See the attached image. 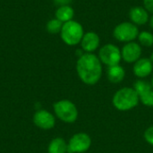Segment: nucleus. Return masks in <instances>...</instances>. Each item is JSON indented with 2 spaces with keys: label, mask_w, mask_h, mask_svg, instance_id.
<instances>
[{
  "label": "nucleus",
  "mask_w": 153,
  "mask_h": 153,
  "mask_svg": "<svg viewBox=\"0 0 153 153\" xmlns=\"http://www.w3.org/2000/svg\"><path fill=\"white\" fill-rule=\"evenodd\" d=\"M100 58L94 53H84L78 57L76 72L80 80L87 85L97 84L102 76L103 67Z\"/></svg>",
  "instance_id": "nucleus-1"
},
{
  "label": "nucleus",
  "mask_w": 153,
  "mask_h": 153,
  "mask_svg": "<svg viewBox=\"0 0 153 153\" xmlns=\"http://www.w3.org/2000/svg\"><path fill=\"white\" fill-rule=\"evenodd\" d=\"M149 58H150V60L152 61V63L153 64V52H152V54H151V56H150Z\"/></svg>",
  "instance_id": "nucleus-24"
},
{
  "label": "nucleus",
  "mask_w": 153,
  "mask_h": 153,
  "mask_svg": "<svg viewBox=\"0 0 153 153\" xmlns=\"http://www.w3.org/2000/svg\"><path fill=\"white\" fill-rule=\"evenodd\" d=\"M62 26H63L62 22H60L56 18H53L47 22L46 30L48 32H49L51 34H56V33H60Z\"/></svg>",
  "instance_id": "nucleus-18"
},
{
  "label": "nucleus",
  "mask_w": 153,
  "mask_h": 153,
  "mask_svg": "<svg viewBox=\"0 0 153 153\" xmlns=\"http://www.w3.org/2000/svg\"><path fill=\"white\" fill-rule=\"evenodd\" d=\"M139 100L143 105L149 108H153V89L139 95Z\"/></svg>",
  "instance_id": "nucleus-19"
},
{
  "label": "nucleus",
  "mask_w": 153,
  "mask_h": 153,
  "mask_svg": "<svg viewBox=\"0 0 153 153\" xmlns=\"http://www.w3.org/2000/svg\"><path fill=\"white\" fill-rule=\"evenodd\" d=\"M84 33L85 32L82 25L77 21L72 20L63 23L59 34L65 44L70 47H74L81 43Z\"/></svg>",
  "instance_id": "nucleus-3"
},
{
  "label": "nucleus",
  "mask_w": 153,
  "mask_h": 153,
  "mask_svg": "<svg viewBox=\"0 0 153 153\" xmlns=\"http://www.w3.org/2000/svg\"><path fill=\"white\" fill-rule=\"evenodd\" d=\"M91 146V136L83 132L74 134L67 143L68 153H85Z\"/></svg>",
  "instance_id": "nucleus-7"
},
{
  "label": "nucleus",
  "mask_w": 153,
  "mask_h": 153,
  "mask_svg": "<svg viewBox=\"0 0 153 153\" xmlns=\"http://www.w3.org/2000/svg\"><path fill=\"white\" fill-rule=\"evenodd\" d=\"M143 138L150 145L153 146V126H149L145 130V132L143 134Z\"/></svg>",
  "instance_id": "nucleus-20"
},
{
  "label": "nucleus",
  "mask_w": 153,
  "mask_h": 153,
  "mask_svg": "<svg viewBox=\"0 0 153 153\" xmlns=\"http://www.w3.org/2000/svg\"><path fill=\"white\" fill-rule=\"evenodd\" d=\"M74 10L70 4L58 6L55 12V18L62 22L63 23L74 20Z\"/></svg>",
  "instance_id": "nucleus-14"
},
{
  "label": "nucleus",
  "mask_w": 153,
  "mask_h": 153,
  "mask_svg": "<svg viewBox=\"0 0 153 153\" xmlns=\"http://www.w3.org/2000/svg\"><path fill=\"white\" fill-rule=\"evenodd\" d=\"M129 20L131 22L135 24L136 26H143L149 22L150 20V13L143 7L135 5L133 6L128 13Z\"/></svg>",
  "instance_id": "nucleus-11"
},
{
  "label": "nucleus",
  "mask_w": 153,
  "mask_h": 153,
  "mask_svg": "<svg viewBox=\"0 0 153 153\" xmlns=\"http://www.w3.org/2000/svg\"><path fill=\"white\" fill-rule=\"evenodd\" d=\"M139 102V96L133 87H123L117 90L112 98L114 108L122 112L134 109L138 106Z\"/></svg>",
  "instance_id": "nucleus-2"
},
{
  "label": "nucleus",
  "mask_w": 153,
  "mask_h": 153,
  "mask_svg": "<svg viewBox=\"0 0 153 153\" xmlns=\"http://www.w3.org/2000/svg\"><path fill=\"white\" fill-rule=\"evenodd\" d=\"M126 77V70L120 65L108 66L107 69V78L109 82L117 84L124 81Z\"/></svg>",
  "instance_id": "nucleus-13"
},
{
  "label": "nucleus",
  "mask_w": 153,
  "mask_h": 153,
  "mask_svg": "<svg viewBox=\"0 0 153 153\" xmlns=\"http://www.w3.org/2000/svg\"><path fill=\"white\" fill-rule=\"evenodd\" d=\"M80 45L84 53H94L100 48V38L99 34L94 31L85 32Z\"/></svg>",
  "instance_id": "nucleus-10"
},
{
  "label": "nucleus",
  "mask_w": 153,
  "mask_h": 153,
  "mask_svg": "<svg viewBox=\"0 0 153 153\" xmlns=\"http://www.w3.org/2000/svg\"><path fill=\"white\" fill-rule=\"evenodd\" d=\"M53 2L55 3V4L61 6V5H66V4H70L72 0H53Z\"/></svg>",
  "instance_id": "nucleus-22"
},
{
  "label": "nucleus",
  "mask_w": 153,
  "mask_h": 153,
  "mask_svg": "<svg viewBox=\"0 0 153 153\" xmlns=\"http://www.w3.org/2000/svg\"><path fill=\"white\" fill-rule=\"evenodd\" d=\"M133 72L138 79H144L153 73V64L150 58L141 57L134 64Z\"/></svg>",
  "instance_id": "nucleus-12"
},
{
  "label": "nucleus",
  "mask_w": 153,
  "mask_h": 153,
  "mask_svg": "<svg viewBox=\"0 0 153 153\" xmlns=\"http://www.w3.org/2000/svg\"><path fill=\"white\" fill-rule=\"evenodd\" d=\"M137 42L146 48H151L153 46V33L149 30H143L139 32L137 37Z\"/></svg>",
  "instance_id": "nucleus-16"
},
{
  "label": "nucleus",
  "mask_w": 153,
  "mask_h": 153,
  "mask_svg": "<svg viewBox=\"0 0 153 153\" xmlns=\"http://www.w3.org/2000/svg\"><path fill=\"white\" fill-rule=\"evenodd\" d=\"M149 25L151 27V29L153 30V14H152V16H150V20H149Z\"/></svg>",
  "instance_id": "nucleus-23"
},
{
  "label": "nucleus",
  "mask_w": 153,
  "mask_h": 153,
  "mask_svg": "<svg viewBox=\"0 0 153 153\" xmlns=\"http://www.w3.org/2000/svg\"><path fill=\"white\" fill-rule=\"evenodd\" d=\"M134 91L137 92L138 96L144 93L145 91L152 89L151 82H148L144 79H138L137 81H135V82L134 83Z\"/></svg>",
  "instance_id": "nucleus-17"
},
{
  "label": "nucleus",
  "mask_w": 153,
  "mask_h": 153,
  "mask_svg": "<svg viewBox=\"0 0 153 153\" xmlns=\"http://www.w3.org/2000/svg\"><path fill=\"white\" fill-rule=\"evenodd\" d=\"M98 57L100 58L102 65L106 66H112L116 65H120L122 60L121 49L115 44L108 43L100 48Z\"/></svg>",
  "instance_id": "nucleus-6"
},
{
  "label": "nucleus",
  "mask_w": 153,
  "mask_h": 153,
  "mask_svg": "<svg viewBox=\"0 0 153 153\" xmlns=\"http://www.w3.org/2000/svg\"><path fill=\"white\" fill-rule=\"evenodd\" d=\"M143 4L150 13L153 14V0H143Z\"/></svg>",
  "instance_id": "nucleus-21"
},
{
  "label": "nucleus",
  "mask_w": 153,
  "mask_h": 153,
  "mask_svg": "<svg viewBox=\"0 0 153 153\" xmlns=\"http://www.w3.org/2000/svg\"><path fill=\"white\" fill-rule=\"evenodd\" d=\"M48 153H68L67 143L61 137L54 138L48 144Z\"/></svg>",
  "instance_id": "nucleus-15"
},
{
  "label": "nucleus",
  "mask_w": 153,
  "mask_h": 153,
  "mask_svg": "<svg viewBox=\"0 0 153 153\" xmlns=\"http://www.w3.org/2000/svg\"><path fill=\"white\" fill-rule=\"evenodd\" d=\"M151 84H152V87L153 89V75L152 77V80H151Z\"/></svg>",
  "instance_id": "nucleus-25"
},
{
  "label": "nucleus",
  "mask_w": 153,
  "mask_h": 153,
  "mask_svg": "<svg viewBox=\"0 0 153 153\" xmlns=\"http://www.w3.org/2000/svg\"><path fill=\"white\" fill-rule=\"evenodd\" d=\"M139 28L133 22H123L115 26L113 30V37L119 42L128 43L135 41L139 35Z\"/></svg>",
  "instance_id": "nucleus-5"
},
{
  "label": "nucleus",
  "mask_w": 153,
  "mask_h": 153,
  "mask_svg": "<svg viewBox=\"0 0 153 153\" xmlns=\"http://www.w3.org/2000/svg\"><path fill=\"white\" fill-rule=\"evenodd\" d=\"M34 125L43 130L52 129L56 125L55 116L46 109H39L33 115Z\"/></svg>",
  "instance_id": "nucleus-9"
},
{
  "label": "nucleus",
  "mask_w": 153,
  "mask_h": 153,
  "mask_svg": "<svg viewBox=\"0 0 153 153\" xmlns=\"http://www.w3.org/2000/svg\"><path fill=\"white\" fill-rule=\"evenodd\" d=\"M53 109L56 117L67 124L74 123L78 118V109L75 104L69 100H61L54 103Z\"/></svg>",
  "instance_id": "nucleus-4"
},
{
  "label": "nucleus",
  "mask_w": 153,
  "mask_h": 153,
  "mask_svg": "<svg viewBox=\"0 0 153 153\" xmlns=\"http://www.w3.org/2000/svg\"><path fill=\"white\" fill-rule=\"evenodd\" d=\"M142 46L136 41L125 43V45L121 48L122 60H124L127 64H134L142 57Z\"/></svg>",
  "instance_id": "nucleus-8"
}]
</instances>
